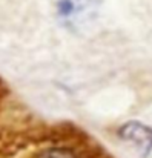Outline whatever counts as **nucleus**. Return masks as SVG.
Masks as SVG:
<instances>
[{"mask_svg":"<svg viewBox=\"0 0 152 158\" xmlns=\"http://www.w3.org/2000/svg\"><path fill=\"white\" fill-rule=\"evenodd\" d=\"M0 158H114L74 123H31L0 134Z\"/></svg>","mask_w":152,"mask_h":158,"instance_id":"1","label":"nucleus"},{"mask_svg":"<svg viewBox=\"0 0 152 158\" xmlns=\"http://www.w3.org/2000/svg\"><path fill=\"white\" fill-rule=\"evenodd\" d=\"M121 135L126 140L134 141L138 148H141L146 152L152 149V131L145 127L140 123H132V124L123 126L121 127Z\"/></svg>","mask_w":152,"mask_h":158,"instance_id":"2","label":"nucleus"},{"mask_svg":"<svg viewBox=\"0 0 152 158\" xmlns=\"http://www.w3.org/2000/svg\"><path fill=\"white\" fill-rule=\"evenodd\" d=\"M86 8H88L86 0H58L57 2V14H58V19L65 25L77 22Z\"/></svg>","mask_w":152,"mask_h":158,"instance_id":"3","label":"nucleus"}]
</instances>
